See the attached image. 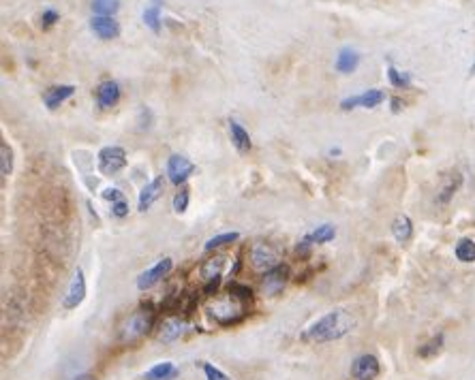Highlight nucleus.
<instances>
[{
    "label": "nucleus",
    "instance_id": "obj_1",
    "mask_svg": "<svg viewBox=\"0 0 475 380\" xmlns=\"http://www.w3.org/2000/svg\"><path fill=\"white\" fill-rule=\"evenodd\" d=\"M353 325L355 321L347 310H332L304 331V339L315 342V344L336 342V339L345 337L353 329Z\"/></svg>",
    "mask_w": 475,
    "mask_h": 380
},
{
    "label": "nucleus",
    "instance_id": "obj_2",
    "mask_svg": "<svg viewBox=\"0 0 475 380\" xmlns=\"http://www.w3.org/2000/svg\"><path fill=\"white\" fill-rule=\"evenodd\" d=\"M206 312L208 316L212 318V321L216 325L221 327H231V325H237L242 321V318L249 314V304L240 302L235 295H231L227 291V295H221V297H210L208 304H206Z\"/></svg>",
    "mask_w": 475,
    "mask_h": 380
},
{
    "label": "nucleus",
    "instance_id": "obj_3",
    "mask_svg": "<svg viewBox=\"0 0 475 380\" xmlns=\"http://www.w3.org/2000/svg\"><path fill=\"white\" fill-rule=\"evenodd\" d=\"M154 323H156V310L152 308V304H144L120 325L118 339L123 344H135L137 339H142L154 329Z\"/></svg>",
    "mask_w": 475,
    "mask_h": 380
},
{
    "label": "nucleus",
    "instance_id": "obj_4",
    "mask_svg": "<svg viewBox=\"0 0 475 380\" xmlns=\"http://www.w3.org/2000/svg\"><path fill=\"white\" fill-rule=\"evenodd\" d=\"M98 171H101L103 175H116L118 171H123L127 167V152L125 148L120 146H107V148H101V152H98Z\"/></svg>",
    "mask_w": 475,
    "mask_h": 380
},
{
    "label": "nucleus",
    "instance_id": "obj_5",
    "mask_svg": "<svg viewBox=\"0 0 475 380\" xmlns=\"http://www.w3.org/2000/svg\"><path fill=\"white\" fill-rule=\"evenodd\" d=\"M173 269V261L169 256L161 258L156 265H152L150 269H146L144 273H140V278H137V289L140 291H148L152 287H156L158 282H161L163 278H167Z\"/></svg>",
    "mask_w": 475,
    "mask_h": 380
},
{
    "label": "nucleus",
    "instance_id": "obj_6",
    "mask_svg": "<svg viewBox=\"0 0 475 380\" xmlns=\"http://www.w3.org/2000/svg\"><path fill=\"white\" fill-rule=\"evenodd\" d=\"M386 101V92L383 90H377V88H372V90H366L362 94H355V96H347L341 101V109L343 111H351L355 107H364V109H374V107H379L381 103Z\"/></svg>",
    "mask_w": 475,
    "mask_h": 380
},
{
    "label": "nucleus",
    "instance_id": "obj_7",
    "mask_svg": "<svg viewBox=\"0 0 475 380\" xmlns=\"http://www.w3.org/2000/svg\"><path fill=\"white\" fill-rule=\"evenodd\" d=\"M86 299V278H84V271L82 269H75L71 282H69V289H67V295L63 299V306L65 310H75L84 304Z\"/></svg>",
    "mask_w": 475,
    "mask_h": 380
},
{
    "label": "nucleus",
    "instance_id": "obj_8",
    "mask_svg": "<svg viewBox=\"0 0 475 380\" xmlns=\"http://www.w3.org/2000/svg\"><path fill=\"white\" fill-rule=\"evenodd\" d=\"M287 280H289V267L283 265V263H279L276 267L264 271V276H262V291L266 295H270V297L272 295H279L285 289Z\"/></svg>",
    "mask_w": 475,
    "mask_h": 380
},
{
    "label": "nucleus",
    "instance_id": "obj_9",
    "mask_svg": "<svg viewBox=\"0 0 475 380\" xmlns=\"http://www.w3.org/2000/svg\"><path fill=\"white\" fill-rule=\"evenodd\" d=\"M193 171H195V165L189 161V158H184L180 154H171L169 156V161H167V177H169V182L173 186L184 184L187 179L193 175Z\"/></svg>",
    "mask_w": 475,
    "mask_h": 380
},
{
    "label": "nucleus",
    "instance_id": "obj_10",
    "mask_svg": "<svg viewBox=\"0 0 475 380\" xmlns=\"http://www.w3.org/2000/svg\"><path fill=\"white\" fill-rule=\"evenodd\" d=\"M336 237V227L334 225H319L315 227L313 231H308L300 242H298V254H308L310 246H319V244H328Z\"/></svg>",
    "mask_w": 475,
    "mask_h": 380
},
{
    "label": "nucleus",
    "instance_id": "obj_11",
    "mask_svg": "<svg viewBox=\"0 0 475 380\" xmlns=\"http://www.w3.org/2000/svg\"><path fill=\"white\" fill-rule=\"evenodd\" d=\"M381 372V366H379V359L374 355H360L355 361L351 364V376L355 380H374L379 376Z\"/></svg>",
    "mask_w": 475,
    "mask_h": 380
},
{
    "label": "nucleus",
    "instance_id": "obj_12",
    "mask_svg": "<svg viewBox=\"0 0 475 380\" xmlns=\"http://www.w3.org/2000/svg\"><path fill=\"white\" fill-rule=\"evenodd\" d=\"M120 96H123L120 84L114 82V79H105V82H101V84L96 86V90H94V98H96L98 109H112V107H116V103L120 101Z\"/></svg>",
    "mask_w": 475,
    "mask_h": 380
},
{
    "label": "nucleus",
    "instance_id": "obj_13",
    "mask_svg": "<svg viewBox=\"0 0 475 380\" xmlns=\"http://www.w3.org/2000/svg\"><path fill=\"white\" fill-rule=\"evenodd\" d=\"M251 261L253 267L260 269V271H268L272 267L279 265V250H276L272 244H257L251 252Z\"/></svg>",
    "mask_w": 475,
    "mask_h": 380
},
{
    "label": "nucleus",
    "instance_id": "obj_14",
    "mask_svg": "<svg viewBox=\"0 0 475 380\" xmlns=\"http://www.w3.org/2000/svg\"><path fill=\"white\" fill-rule=\"evenodd\" d=\"M90 30L101 38V41H112L118 34H120V24L116 22L114 17H105V15H94L90 19Z\"/></svg>",
    "mask_w": 475,
    "mask_h": 380
},
{
    "label": "nucleus",
    "instance_id": "obj_15",
    "mask_svg": "<svg viewBox=\"0 0 475 380\" xmlns=\"http://www.w3.org/2000/svg\"><path fill=\"white\" fill-rule=\"evenodd\" d=\"M187 331H189V325H187L184 318L169 316V318H165V321H163L161 329H158V339L165 342V344H169V342H176L178 337H182Z\"/></svg>",
    "mask_w": 475,
    "mask_h": 380
},
{
    "label": "nucleus",
    "instance_id": "obj_16",
    "mask_svg": "<svg viewBox=\"0 0 475 380\" xmlns=\"http://www.w3.org/2000/svg\"><path fill=\"white\" fill-rule=\"evenodd\" d=\"M163 188H165V182H163V175L154 177L150 184H146L140 192V201H137V210L140 212H148L152 208V203L156 201L158 197L163 194Z\"/></svg>",
    "mask_w": 475,
    "mask_h": 380
},
{
    "label": "nucleus",
    "instance_id": "obj_17",
    "mask_svg": "<svg viewBox=\"0 0 475 380\" xmlns=\"http://www.w3.org/2000/svg\"><path fill=\"white\" fill-rule=\"evenodd\" d=\"M75 94V86L71 84H61V86H52L43 92V103L48 109H58L65 101H69V98Z\"/></svg>",
    "mask_w": 475,
    "mask_h": 380
},
{
    "label": "nucleus",
    "instance_id": "obj_18",
    "mask_svg": "<svg viewBox=\"0 0 475 380\" xmlns=\"http://www.w3.org/2000/svg\"><path fill=\"white\" fill-rule=\"evenodd\" d=\"M461 186H463V175H461L458 171L447 173V175L443 177V184H441L439 192H437V201H439L441 205L450 203V201H452V197L461 190Z\"/></svg>",
    "mask_w": 475,
    "mask_h": 380
},
{
    "label": "nucleus",
    "instance_id": "obj_19",
    "mask_svg": "<svg viewBox=\"0 0 475 380\" xmlns=\"http://www.w3.org/2000/svg\"><path fill=\"white\" fill-rule=\"evenodd\" d=\"M225 263H227V258L225 254H214L212 258H208V261L202 263L200 267V276L204 282H212V280H219L223 269H225Z\"/></svg>",
    "mask_w": 475,
    "mask_h": 380
},
{
    "label": "nucleus",
    "instance_id": "obj_20",
    "mask_svg": "<svg viewBox=\"0 0 475 380\" xmlns=\"http://www.w3.org/2000/svg\"><path fill=\"white\" fill-rule=\"evenodd\" d=\"M358 65H360V54L351 47H343L339 52V56H336V63H334L336 71L343 73V75L353 73L355 69H358Z\"/></svg>",
    "mask_w": 475,
    "mask_h": 380
},
{
    "label": "nucleus",
    "instance_id": "obj_21",
    "mask_svg": "<svg viewBox=\"0 0 475 380\" xmlns=\"http://www.w3.org/2000/svg\"><path fill=\"white\" fill-rule=\"evenodd\" d=\"M229 135H231V144L233 148L240 152V154H246L251 150V137L246 133V128L237 122V120H229Z\"/></svg>",
    "mask_w": 475,
    "mask_h": 380
},
{
    "label": "nucleus",
    "instance_id": "obj_22",
    "mask_svg": "<svg viewBox=\"0 0 475 380\" xmlns=\"http://www.w3.org/2000/svg\"><path fill=\"white\" fill-rule=\"evenodd\" d=\"M161 9H163V0H152V3H150V5L144 9V13H142L144 24H146V26H148L154 34L161 32V26H163Z\"/></svg>",
    "mask_w": 475,
    "mask_h": 380
},
{
    "label": "nucleus",
    "instance_id": "obj_23",
    "mask_svg": "<svg viewBox=\"0 0 475 380\" xmlns=\"http://www.w3.org/2000/svg\"><path fill=\"white\" fill-rule=\"evenodd\" d=\"M392 235L394 239L399 244H407L411 235H413V223H411V218L405 216V214H399L394 218V223H392Z\"/></svg>",
    "mask_w": 475,
    "mask_h": 380
},
{
    "label": "nucleus",
    "instance_id": "obj_24",
    "mask_svg": "<svg viewBox=\"0 0 475 380\" xmlns=\"http://www.w3.org/2000/svg\"><path fill=\"white\" fill-rule=\"evenodd\" d=\"M178 374V368L171 361H163V364H156L154 368H150L144 374V380H173Z\"/></svg>",
    "mask_w": 475,
    "mask_h": 380
},
{
    "label": "nucleus",
    "instance_id": "obj_25",
    "mask_svg": "<svg viewBox=\"0 0 475 380\" xmlns=\"http://www.w3.org/2000/svg\"><path fill=\"white\" fill-rule=\"evenodd\" d=\"M454 254L461 263H475V242L469 237H463L456 242V248H454Z\"/></svg>",
    "mask_w": 475,
    "mask_h": 380
},
{
    "label": "nucleus",
    "instance_id": "obj_26",
    "mask_svg": "<svg viewBox=\"0 0 475 380\" xmlns=\"http://www.w3.org/2000/svg\"><path fill=\"white\" fill-rule=\"evenodd\" d=\"M90 7H92L94 15L114 17L118 13V9H120V0H92Z\"/></svg>",
    "mask_w": 475,
    "mask_h": 380
},
{
    "label": "nucleus",
    "instance_id": "obj_27",
    "mask_svg": "<svg viewBox=\"0 0 475 380\" xmlns=\"http://www.w3.org/2000/svg\"><path fill=\"white\" fill-rule=\"evenodd\" d=\"M237 237H240V233H237V231H231V233H221V235H214V237H210L208 242H206L204 250H206V252H212V250H216V248H223V246H227V244H233V242H237Z\"/></svg>",
    "mask_w": 475,
    "mask_h": 380
},
{
    "label": "nucleus",
    "instance_id": "obj_28",
    "mask_svg": "<svg viewBox=\"0 0 475 380\" xmlns=\"http://www.w3.org/2000/svg\"><path fill=\"white\" fill-rule=\"evenodd\" d=\"M388 79H390V84H392L394 88H399V90L411 86V73L399 71V69L392 67V65L388 67Z\"/></svg>",
    "mask_w": 475,
    "mask_h": 380
},
{
    "label": "nucleus",
    "instance_id": "obj_29",
    "mask_svg": "<svg viewBox=\"0 0 475 380\" xmlns=\"http://www.w3.org/2000/svg\"><path fill=\"white\" fill-rule=\"evenodd\" d=\"M443 339H445L443 333H437L432 339H428V342H426L424 346H420L418 355H420L422 359H430V357H434V355H439L441 348H443Z\"/></svg>",
    "mask_w": 475,
    "mask_h": 380
},
{
    "label": "nucleus",
    "instance_id": "obj_30",
    "mask_svg": "<svg viewBox=\"0 0 475 380\" xmlns=\"http://www.w3.org/2000/svg\"><path fill=\"white\" fill-rule=\"evenodd\" d=\"M13 171V150L7 142L0 144V173L3 177H9Z\"/></svg>",
    "mask_w": 475,
    "mask_h": 380
},
{
    "label": "nucleus",
    "instance_id": "obj_31",
    "mask_svg": "<svg viewBox=\"0 0 475 380\" xmlns=\"http://www.w3.org/2000/svg\"><path fill=\"white\" fill-rule=\"evenodd\" d=\"M189 201H191V190H189L187 186H182L180 190H178V192L173 194V201H171L173 212H176V214H184L187 208H189Z\"/></svg>",
    "mask_w": 475,
    "mask_h": 380
},
{
    "label": "nucleus",
    "instance_id": "obj_32",
    "mask_svg": "<svg viewBox=\"0 0 475 380\" xmlns=\"http://www.w3.org/2000/svg\"><path fill=\"white\" fill-rule=\"evenodd\" d=\"M58 22H61V13H58L56 9H52V7L43 9V13L39 15V24H41L43 30H50V28L56 26Z\"/></svg>",
    "mask_w": 475,
    "mask_h": 380
},
{
    "label": "nucleus",
    "instance_id": "obj_33",
    "mask_svg": "<svg viewBox=\"0 0 475 380\" xmlns=\"http://www.w3.org/2000/svg\"><path fill=\"white\" fill-rule=\"evenodd\" d=\"M227 291H229L231 295H235L237 299H240V302H244V304L251 306V302H253V291H251V287L240 284V282H231Z\"/></svg>",
    "mask_w": 475,
    "mask_h": 380
},
{
    "label": "nucleus",
    "instance_id": "obj_34",
    "mask_svg": "<svg viewBox=\"0 0 475 380\" xmlns=\"http://www.w3.org/2000/svg\"><path fill=\"white\" fill-rule=\"evenodd\" d=\"M202 370H204L206 380H229V376L225 372H221L219 368L212 366V364H202Z\"/></svg>",
    "mask_w": 475,
    "mask_h": 380
},
{
    "label": "nucleus",
    "instance_id": "obj_35",
    "mask_svg": "<svg viewBox=\"0 0 475 380\" xmlns=\"http://www.w3.org/2000/svg\"><path fill=\"white\" fill-rule=\"evenodd\" d=\"M112 214H114L116 218H125V216H129V203L125 201V199H120V201L112 203Z\"/></svg>",
    "mask_w": 475,
    "mask_h": 380
},
{
    "label": "nucleus",
    "instance_id": "obj_36",
    "mask_svg": "<svg viewBox=\"0 0 475 380\" xmlns=\"http://www.w3.org/2000/svg\"><path fill=\"white\" fill-rule=\"evenodd\" d=\"M103 199L116 203V201H120V199H125V197H123V192L118 190V188H107V190H103Z\"/></svg>",
    "mask_w": 475,
    "mask_h": 380
},
{
    "label": "nucleus",
    "instance_id": "obj_37",
    "mask_svg": "<svg viewBox=\"0 0 475 380\" xmlns=\"http://www.w3.org/2000/svg\"><path fill=\"white\" fill-rule=\"evenodd\" d=\"M401 109H403V101H401V98H392V111L399 113Z\"/></svg>",
    "mask_w": 475,
    "mask_h": 380
},
{
    "label": "nucleus",
    "instance_id": "obj_38",
    "mask_svg": "<svg viewBox=\"0 0 475 380\" xmlns=\"http://www.w3.org/2000/svg\"><path fill=\"white\" fill-rule=\"evenodd\" d=\"M73 380H96L92 374H79L77 378H73Z\"/></svg>",
    "mask_w": 475,
    "mask_h": 380
},
{
    "label": "nucleus",
    "instance_id": "obj_39",
    "mask_svg": "<svg viewBox=\"0 0 475 380\" xmlns=\"http://www.w3.org/2000/svg\"><path fill=\"white\" fill-rule=\"evenodd\" d=\"M341 154V148H332L330 150V156H339Z\"/></svg>",
    "mask_w": 475,
    "mask_h": 380
}]
</instances>
